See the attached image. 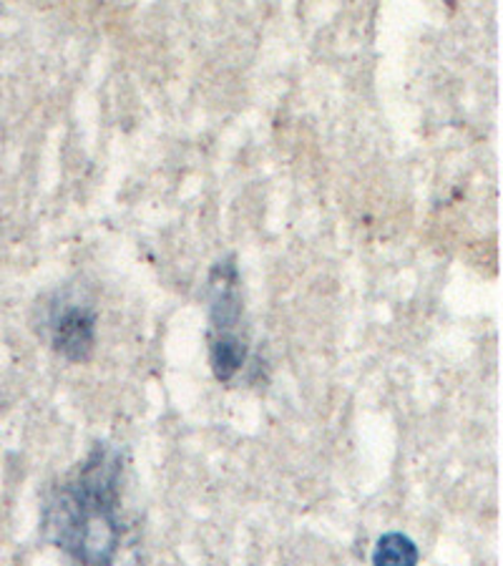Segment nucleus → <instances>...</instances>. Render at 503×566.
I'll use <instances>...</instances> for the list:
<instances>
[{
  "mask_svg": "<svg viewBox=\"0 0 503 566\" xmlns=\"http://www.w3.org/2000/svg\"><path fill=\"white\" fill-rule=\"evenodd\" d=\"M53 350L71 363H86L96 348V313L84 305L63 307L51 325Z\"/></svg>",
  "mask_w": 503,
  "mask_h": 566,
  "instance_id": "obj_2",
  "label": "nucleus"
},
{
  "mask_svg": "<svg viewBox=\"0 0 503 566\" xmlns=\"http://www.w3.org/2000/svg\"><path fill=\"white\" fill-rule=\"evenodd\" d=\"M247 358V345L240 335L212 337V370L219 382H230L242 370Z\"/></svg>",
  "mask_w": 503,
  "mask_h": 566,
  "instance_id": "obj_3",
  "label": "nucleus"
},
{
  "mask_svg": "<svg viewBox=\"0 0 503 566\" xmlns=\"http://www.w3.org/2000/svg\"><path fill=\"white\" fill-rule=\"evenodd\" d=\"M418 546L406 534L390 532L378 538L373 566H418Z\"/></svg>",
  "mask_w": 503,
  "mask_h": 566,
  "instance_id": "obj_4",
  "label": "nucleus"
},
{
  "mask_svg": "<svg viewBox=\"0 0 503 566\" xmlns=\"http://www.w3.org/2000/svg\"><path fill=\"white\" fill-rule=\"evenodd\" d=\"M118 453L96 446L76 476L56 486L45 506V528L76 566H112L118 552Z\"/></svg>",
  "mask_w": 503,
  "mask_h": 566,
  "instance_id": "obj_1",
  "label": "nucleus"
}]
</instances>
